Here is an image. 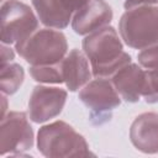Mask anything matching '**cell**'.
Segmentation results:
<instances>
[{"label":"cell","instance_id":"obj_1","mask_svg":"<svg viewBox=\"0 0 158 158\" xmlns=\"http://www.w3.org/2000/svg\"><path fill=\"white\" fill-rule=\"evenodd\" d=\"M81 46L94 77L111 78L117 70L132 62L131 56L123 51L121 37L110 25L86 35Z\"/></svg>","mask_w":158,"mask_h":158},{"label":"cell","instance_id":"obj_2","mask_svg":"<svg viewBox=\"0 0 158 158\" xmlns=\"http://www.w3.org/2000/svg\"><path fill=\"white\" fill-rule=\"evenodd\" d=\"M37 148L42 156L48 158L94 156L84 136L62 120L44 125L38 130Z\"/></svg>","mask_w":158,"mask_h":158},{"label":"cell","instance_id":"obj_3","mask_svg":"<svg viewBox=\"0 0 158 158\" xmlns=\"http://www.w3.org/2000/svg\"><path fill=\"white\" fill-rule=\"evenodd\" d=\"M15 49L30 65L59 63L68 53L65 35L52 27L40 28L26 40L15 44Z\"/></svg>","mask_w":158,"mask_h":158},{"label":"cell","instance_id":"obj_4","mask_svg":"<svg viewBox=\"0 0 158 158\" xmlns=\"http://www.w3.org/2000/svg\"><path fill=\"white\" fill-rule=\"evenodd\" d=\"M121 40L133 49L158 43V6L141 5L127 9L118 22Z\"/></svg>","mask_w":158,"mask_h":158},{"label":"cell","instance_id":"obj_5","mask_svg":"<svg viewBox=\"0 0 158 158\" xmlns=\"http://www.w3.org/2000/svg\"><path fill=\"white\" fill-rule=\"evenodd\" d=\"M78 96L90 109V121L94 125L110 121L114 109L121 104V98L110 78L95 77L79 90Z\"/></svg>","mask_w":158,"mask_h":158},{"label":"cell","instance_id":"obj_6","mask_svg":"<svg viewBox=\"0 0 158 158\" xmlns=\"http://www.w3.org/2000/svg\"><path fill=\"white\" fill-rule=\"evenodd\" d=\"M1 43L16 44L38 30V16L20 0H5L1 4Z\"/></svg>","mask_w":158,"mask_h":158},{"label":"cell","instance_id":"obj_7","mask_svg":"<svg viewBox=\"0 0 158 158\" xmlns=\"http://www.w3.org/2000/svg\"><path fill=\"white\" fill-rule=\"evenodd\" d=\"M35 142L33 130L27 115L22 111H9L1 117L0 125V154L23 156Z\"/></svg>","mask_w":158,"mask_h":158},{"label":"cell","instance_id":"obj_8","mask_svg":"<svg viewBox=\"0 0 158 158\" xmlns=\"http://www.w3.org/2000/svg\"><path fill=\"white\" fill-rule=\"evenodd\" d=\"M67 90L59 86L37 85L28 100V116L35 123H43L57 117L67 101Z\"/></svg>","mask_w":158,"mask_h":158},{"label":"cell","instance_id":"obj_9","mask_svg":"<svg viewBox=\"0 0 158 158\" xmlns=\"http://www.w3.org/2000/svg\"><path fill=\"white\" fill-rule=\"evenodd\" d=\"M40 21L46 27L65 28L74 14L89 0H31Z\"/></svg>","mask_w":158,"mask_h":158},{"label":"cell","instance_id":"obj_10","mask_svg":"<svg viewBox=\"0 0 158 158\" xmlns=\"http://www.w3.org/2000/svg\"><path fill=\"white\" fill-rule=\"evenodd\" d=\"M112 16V9L105 0H89L74 14L72 19V28L75 33L86 36L107 26L111 22Z\"/></svg>","mask_w":158,"mask_h":158},{"label":"cell","instance_id":"obj_11","mask_svg":"<svg viewBox=\"0 0 158 158\" xmlns=\"http://www.w3.org/2000/svg\"><path fill=\"white\" fill-rule=\"evenodd\" d=\"M111 81L120 98L126 102H137L146 86V69L141 64L128 63L117 70Z\"/></svg>","mask_w":158,"mask_h":158},{"label":"cell","instance_id":"obj_12","mask_svg":"<svg viewBox=\"0 0 158 158\" xmlns=\"http://www.w3.org/2000/svg\"><path fill=\"white\" fill-rule=\"evenodd\" d=\"M130 139L136 149L147 153H158V114L143 112L130 127Z\"/></svg>","mask_w":158,"mask_h":158},{"label":"cell","instance_id":"obj_13","mask_svg":"<svg viewBox=\"0 0 158 158\" xmlns=\"http://www.w3.org/2000/svg\"><path fill=\"white\" fill-rule=\"evenodd\" d=\"M60 63L63 80L69 91H77L91 80V65L83 51L73 48L65 54Z\"/></svg>","mask_w":158,"mask_h":158},{"label":"cell","instance_id":"obj_14","mask_svg":"<svg viewBox=\"0 0 158 158\" xmlns=\"http://www.w3.org/2000/svg\"><path fill=\"white\" fill-rule=\"evenodd\" d=\"M25 79V70L17 63H9L1 65L0 70V89L5 95L15 94L22 85Z\"/></svg>","mask_w":158,"mask_h":158},{"label":"cell","instance_id":"obj_15","mask_svg":"<svg viewBox=\"0 0 158 158\" xmlns=\"http://www.w3.org/2000/svg\"><path fill=\"white\" fill-rule=\"evenodd\" d=\"M60 62L54 64L30 65V74L33 80L42 84H62L64 83V80Z\"/></svg>","mask_w":158,"mask_h":158},{"label":"cell","instance_id":"obj_16","mask_svg":"<svg viewBox=\"0 0 158 158\" xmlns=\"http://www.w3.org/2000/svg\"><path fill=\"white\" fill-rule=\"evenodd\" d=\"M142 96L148 104L158 102V68L146 69V86Z\"/></svg>","mask_w":158,"mask_h":158},{"label":"cell","instance_id":"obj_17","mask_svg":"<svg viewBox=\"0 0 158 158\" xmlns=\"http://www.w3.org/2000/svg\"><path fill=\"white\" fill-rule=\"evenodd\" d=\"M138 64H141L144 69H157L158 68V43L144 49L137 54Z\"/></svg>","mask_w":158,"mask_h":158},{"label":"cell","instance_id":"obj_18","mask_svg":"<svg viewBox=\"0 0 158 158\" xmlns=\"http://www.w3.org/2000/svg\"><path fill=\"white\" fill-rule=\"evenodd\" d=\"M0 49H1V65H5V64L11 63L12 59L15 58V52L10 47V44L1 43Z\"/></svg>","mask_w":158,"mask_h":158},{"label":"cell","instance_id":"obj_19","mask_svg":"<svg viewBox=\"0 0 158 158\" xmlns=\"http://www.w3.org/2000/svg\"><path fill=\"white\" fill-rule=\"evenodd\" d=\"M157 2L158 0H123V6L127 10V9L141 6V5H154Z\"/></svg>","mask_w":158,"mask_h":158}]
</instances>
